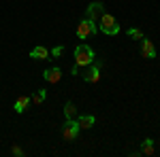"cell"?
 <instances>
[{
    "instance_id": "obj_1",
    "label": "cell",
    "mask_w": 160,
    "mask_h": 157,
    "mask_svg": "<svg viewBox=\"0 0 160 157\" xmlns=\"http://www.w3.org/2000/svg\"><path fill=\"white\" fill-rule=\"evenodd\" d=\"M94 60H96V55H94V49L90 47V45H77L75 47V64L79 68L94 64Z\"/></svg>"
},
{
    "instance_id": "obj_2",
    "label": "cell",
    "mask_w": 160,
    "mask_h": 157,
    "mask_svg": "<svg viewBox=\"0 0 160 157\" xmlns=\"http://www.w3.org/2000/svg\"><path fill=\"white\" fill-rule=\"evenodd\" d=\"M98 30H102V34H109V36H115L118 32H120V24H118V19L109 15V13H102L98 19Z\"/></svg>"
},
{
    "instance_id": "obj_3",
    "label": "cell",
    "mask_w": 160,
    "mask_h": 157,
    "mask_svg": "<svg viewBox=\"0 0 160 157\" xmlns=\"http://www.w3.org/2000/svg\"><path fill=\"white\" fill-rule=\"evenodd\" d=\"M96 32H98V24L92 21V19H88V17H86V19H81L79 25H77V36L81 38V40L88 38V36H94Z\"/></svg>"
},
{
    "instance_id": "obj_4",
    "label": "cell",
    "mask_w": 160,
    "mask_h": 157,
    "mask_svg": "<svg viewBox=\"0 0 160 157\" xmlns=\"http://www.w3.org/2000/svg\"><path fill=\"white\" fill-rule=\"evenodd\" d=\"M79 123L77 121H73V119H66V123L62 125V138L64 140H68V142H73L75 138L79 136Z\"/></svg>"
},
{
    "instance_id": "obj_5",
    "label": "cell",
    "mask_w": 160,
    "mask_h": 157,
    "mask_svg": "<svg viewBox=\"0 0 160 157\" xmlns=\"http://www.w3.org/2000/svg\"><path fill=\"white\" fill-rule=\"evenodd\" d=\"M102 13H105V4L102 2H92L90 7H86V17L92 19V21H98Z\"/></svg>"
},
{
    "instance_id": "obj_6",
    "label": "cell",
    "mask_w": 160,
    "mask_h": 157,
    "mask_svg": "<svg viewBox=\"0 0 160 157\" xmlns=\"http://www.w3.org/2000/svg\"><path fill=\"white\" fill-rule=\"evenodd\" d=\"M141 55L145 60H154L156 58V47H154V43L149 38H141Z\"/></svg>"
},
{
    "instance_id": "obj_7",
    "label": "cell",
    "mask_w": 160,
    "mask_h": 157,
    "mask_svg": "<svg viewBox=\"0 0 160 157\" xmlns=\"http://www.w3.org/2000/svg\"><path fill=\"white\" fill-rule=\"evenodd\" d=\"M83 79H86L88 83H98V79H100V66L98 64H90V68L86 70Z\"/></svg>"
},
{
    "instance_id": "obj_8",
    "label": "cell",
    "mask_w": 160,
    "mask_h": 157,
    "mask_svg": "<svg viewBox=\"0 0 160 157\" xmlns=\"http://www.w3.org/2000/svg\"><path fill=\"white\" fill-rule=\"evenodd\" d=\"M43 79H45L47 83H58V81L62 79V70L58 68V66H53V68H49V70L43 72Z\"/></svg>"
},
{
    "instance_id": "obj_9",
    "label": "cell",
    "mask_w": 160,
    "mask_h": 157,
    "mask_svg": "<svg viewBox=\"0 0 160 157\" xmlns=\"http://www.w3.org/2000/svg\"><path fill=\"white\" fill-rule=\"evenodd\" d=\"M28 104H30V96H19L17 100H15L13 109H15V113H17V115H22V113L28 109Z\"/></svg>"
},
{
    "instance_id": "obj_10",
    "label": "cell",
    "mask_w": 160,
    "mask_h": 157,
    "mask_svg": "<svg viewBox=\"0 0 160 157\" xmlns=\"http://www.w3.org/2000/svg\"><path fill=\"white\" fill-rule=\"evenodd\" d=\"M30 58L32 60H49V51L45 47H34L30 49Z\"/></svg>"
},
{
    "instance_id": "obj_11",
    "label": "cell",
    "mask_w": 160,
    "mask_h": 157,
    "mask_svg": "<svg viewBox=\"0 0 160 157\" xmlns=\"http://www.w3.org/2000/svg\"><path fill=\"white\" fill-rule=\"evenodd\" d=\"M77 123H79V127H81V130H90V127H94L96 119H94L92 115H81V117L77 119Z\"/></svg>"
},
{
    "instance_id": "obj_12",
    "label": "cell",
    "mask_w": 160,
    "mask_h": 157,
    "mask_svg": "<svg viewBox=\"0 0 160 157\" xmlns=\"http://www.w3.org/2000/svg\"><path fill=\"white\" fill-rule=\"evenodd\" d=\"M45 98H47V91H45V89H37V91L30 96V102H34V104H43Z\"/></svg>"
},
{
    "instance_id": "obj_13",
    "label": "cell",
    "mask_w": 160,
    "mask_h": 157,
    "mask_svg": "<svg viewBox=\"0 0 160 157\" xmlns=\"http://www.w3.org/2000/svg\"><path fill=\"white\" fill-rule=\"evenodd\" d=\"M141 153H145V155H154V140H152V138H145V140L141 142Z\"/></svg>"
},
{
    "instance_id": "obj_14",
    "label": "cell",
    "mask_w": 160,
    "mask_h": 157,
    "mask_svg": "<svg viewBox=\"0 0 160 157\" xmlns=\"http://www.w3.org/2000/svg\"><path fill=\"white\" fill-rule=\"evenodd\" d=\"M75 115H77L75 104H73V102H66V104H64V117H66V119H73Z\"/></svg>"
},
{
    "instance_id": "obj_15",
    "label": "cell",
    "mask_w": 160,
    "mask_h": 157,
    "mask_svg": "<svg viewBox=\"0 0 160 157\" xmlns=\"http://www.w3.org/2000/svg\"><path fill=\"white\" fill-rule=\"evenodd\" d=\"M128 36L130 38H143V32H141L139 28H130V30H128Z\"/></svg>"
},
{
    "instance_id": "obj_16",
    "label": "cell",
    "mask_w": 160,
    "mask_h": 157,
    "mask_svg": "<svg viewBox=\"0 0 160 157\" xmlns=\"http://www.w3.org/2000/svg\"><path fill=\"white\" fill-rule=\"evenodd\" d=\"M62 53H64V47H62V45H58V47L51 49V58H60Z\"/></svg>"
},
{
    "instance_id": "obj_17",
    "label": "cell",
    "mask_w": 160,
    "mask_h": 157,
    "mask_svg": "<svg viewBox=\"0 0 160 157\" xmlns=\"http://www.w3.org/2000/svg\"><path fill=\"white\" fill-rule=\"evenodd\" d=\"M11 151H13V155H24V151H22V149H19V146H13Z\"/></svg>"
}]
</instances>
